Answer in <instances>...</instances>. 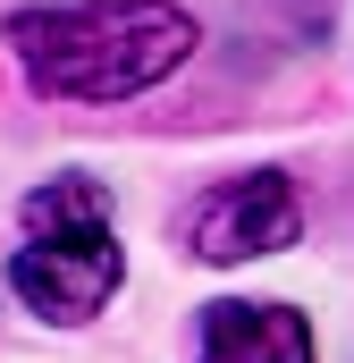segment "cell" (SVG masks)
I'll list each match as a JSON object with an SVG mask.
<instances>
[{"label": "cell", "instance_id": "cell-1", "mask_svg": "<svg viewBox=\"0 0 354 363\" xmlns=\"http://www.w3.org/2000/svg\"><path fill=\"white\" fill-rule=\"evenodd\" d=\"M194 17L177 0H59L17 9L8 51L42 101H135L194 60Z\"/></svg>", "mask_w": 354, "mask_h": 363}, {"label": "cell", "instance_id": "cell-2", "mask_svg": "<svg viewBox=\"0 0 354 363\" xmlns=\"http://www.w3.org/2000/svg\"><path fill=\"white\" fill-rule=\"evenodd\" d=\"M17 220H25V245L8 254L17 304H34L42 321H93L127 279V254L110 237V194L93 178H51L25 194Z\"/></svg>", "mask_w": 354, "mask_h": 363}, {"label": "cell", "instance_id": "cell-3", "mask_svg": "<svg viewBox=\"0 0 354 363\" xmlns=\"http://www.w3.org/2000/svg\"><path fill=\"white\" fill-rule=\"evenodd\" d=\"M295 228H304V203H295V178H278V169L219 178L211 194L185 203V254L194 262H253V254L295 245Z\"/></svg>", "mask_w": 354, "mask_h": 363}, {"label": "cell", "instance_id": "cell-4", "mask_svg": "<svg viewBox=\"0 0 354 363\" xmlns=\"http://www.w3.org/2000/svg\"><path fill=\"white\" fill-rule=\"evenodd\" d=\"M194 355L202 363H312V321L295 304H211L202 330H194Z\"/></svg>", "mask_w": 354, "mask_h": 363}]
</instances>
